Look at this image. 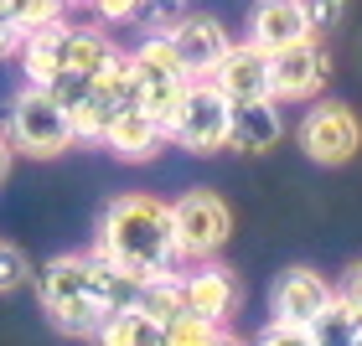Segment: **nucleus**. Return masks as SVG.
<instances>
[{"mask_svg":"<svg viewBox=\"0 0 362 346\" xmlns=\"http://www.w3.org/2000/svg\"><path fill=\"white\" fill-rule=\"evenodd\" d=\"M341 6H347V0H305V16H310V26H316V31H326L341 16Z\"/></svg>","mask_w":362,"mask_h":346,"instance_id":"obj_26","label":"nucleus"},{"mask_svg":"<svg viewBox=\"0 0 362 346\" xmlns=\"http://www.w3.org/2000/svg\"><path fill=\"white\" fill-rule=\"evenodd\" d=\"M316 37V26H310L305 16V0H254L249 11V42L259 52H285L295 42H310Z\"/></svg>","mask_w":362,"mask_h":346,"instance_id":"obj_14","label":"nucleus"},{"mask_svg":"<svg viewBox=\"0 0 362 346\" xmlns=\"http://www.w3.org/2000/svg\"><path fill=\"white\" fill-rule=\"evenodd\" d=\"M129 62H135V83H140L145 114H151V119H160V124H171V114L181 109V98H187L192 78H187V68L176 62L166 31H151V37L129 52Z\"/></svg>","mask_w":362,"mask_h":346,"instance_id":"obj_6","label":"nucleus"},{"mask_svg":"<svg viewBox=\"0 0 362 346\" xmlns=\"http://www.w3.org/2000/svg\"><path fill=\"white\" fill-rule=\"evenodd\" d=\"M171 227H176V249L187 263H207L223 253V243L233 238V207L218 191L197 186L171 202Z\"/></svg>","mask_w":362,"mask_h":346,"instance_id":"obj_5","label":"nucleus"},{"mask_svg":"<svg viewBox=\"0 0 362 346\" xmlns=\"http://www.w3.org/2000/svg\"><path fill=\"white\" fill-rule=\"evenodd\" d=\"M62 6L68 0H0V16L16 26V31H42V26H57L62 21Z\"/></svg>","mask_w":362,"mask_h":346,"instance_id":"obj_21","label":"nucleus"},{"mask_svg":"<svg viewBox=\"0 0 362 346\" xmlns=\"http://www.w3.org/2000/svg\"><path fill=\"white\" fill-rule=\"evenodd\" d=\"M285 140V119H279V104L264 98V104H233V129H228V150L243 155H264Z\"/></svg>","mask_w":362,"mask_h":346,"instance_id":"obj_15","label":"nucleus"},{"mask_svg":"<svg viewBox=\"0 0 362 346\" xmlns=\"http://www.w3.org/2000/svg\"><path fill=\"white\" fill-rule=\"evenodd\" d=\"M37 294H42L47 321H52L62 336H78V341L98 336L104 310H98V300H93V263H88V253L47 258L42 274H37Z\"/></svg>","mask_w":362,"mask_h":346,"instance_id":"obj_3","label":"nucleus"},{"mask_svg":"<svg viewBox=\"0 0 362 346\" xmlns=\"http://www.w3.org/2000/svg\"><path fill=\"white\" fill-rule=\"evenodd\" d=\"M104 145H109V150L119 155V160H129V166H145V160H156V155H160V145H166V124L151 119L145 109H135V114H124V119H114V124H109Z\"/></svg>","mask_w":362,"mask_h":346,"instance_id":"obj_16","label":"nucleus"},{"mask_svg":"<svg viewBox=\"0 0 362 346\" xmlns=\"http://www.w3.org/2000/svg\"><path fill=\"white\" fill-rule=\"evenodd\" d=\"M88 6L98 11V21H135L145 11V0H88Z\"/></svg>","mask_w":362,"mask_h":346,"instance_id":"obj_25","label":"nucleus"},{"mask_svg":"<svg viewBox=\"0 0 362 346\" xmlns=\"http://www.w3.org/2000/svg\"><path fill=\"white\" fill-rule=\"evenodd\" d=\"M37 279V269H31V258L16 249V243H6L0 238V294H11V290H21V285H31Z\"/></svg>","mask_w":362,"mask_h":346,"instance_id":"obj_22","label":"nucleus"},{"mask_svg":"<svg viewBox=\"0 0 362 346\" xmlns=\"http://www.w3.org/2000/svg\"><path fill=\"white\" fill-rule=\"evenodd\" d=\"M166 42H171V52H176L181 68H187L192 83L212 78V68H218L228 57V47H233V37H228V26L218 16H176L166 26Z\"/></svg>","mask_w":362,"mask_h":346,"instance_id":"obj_11","label":"nucleus"},{"mask_svg":"<svg viewBox=\"0 0 362 346\" xmlns=\"http://www.w3.org/2000/svg\"><path fill=\"white\" fill-rule=\"evenodd\" d=\"M332 78V52L310 37V42H295L285 52L269 57V83H274V104H305L316 98Z\"/></svg>","mask_w":362,"mask_h":346,"instance_id":"obj_10","label":"nucleus"},{"mask_svg":"<svg viewBox=\"0 0 362 346\" xmlns=\"http://www.w3.org/2000/svg\"><path fill=\"white\" fill-rule=\"evenodd\" d=\"M337 300L352 305V310H362V258L341 269V279H337Z\"/></svg>","mask_w":362,"mask_h":346,"instance_id":"obj_24","label":"nucleus"},{"mask_svg":"<svg viewBox=\"0 0 362 346\" xmlns=\"http://www.w3.org/2000/svg\"><path fill=\"white\" fill-rule=\"evenodd\" d=\"M332 300H337V285H332V279L316 274V269H305V263H295V269H285V274L274 279V290H269V316L285 321V326H310Z\"/></svg>","mask_w":362,"mask_h":346,"instance_id":"obj_12","label":"nucleus"},{"mask_svg":"<svg viewBox=\"0 0 362 346\" xmlns=\"http://www.w3.org/2000/svg\"><path fill=\"white\" fill-rule=\"evenodd\" d=\"M305 331H310V341H316V346H357V341H362V310L332 300L316 321L305 326Z\"/></svg>","mask_w":362,"mask_h":346,"instance_id":"obj_19","label":"nucleus"},{"mask_svg":"<svg viewBox=\"0 0 362 346\" xmlns=\"http://www.w3.org/2000/svg\"><path fill=\"white\" fill-rule=\"evenodd\" d=\"M11 155H16V150H11V140L0 135V181H6V171H11Z\"/></svg>","mask_w":362,"mask_h":346,"instance_id":"obj_30","label":"nucleus"},{"mask_svg":"<svg viewBox=\"0 0 362 346\" xmlns=\"http://www.w3.org/2000/svg\"><path fill=\"white\" fill-rule=\"evenodd\" d=\"M26 47V31H16L6 16H0V57H11V52H21Z\"/></svg>","mask_w":362,"mask_h":346,"instance_id":"obj_27","label":"nucleus"},{"mask_svg":"<svg viewBox=\"0 0 362 346\" xmlns=\"http://www.w3.org/2000/svg\"><path fill=\"white\" fill-rule=\"evenodd\" d=\"M357 346H362V341H357Z\"/></svg>","mask_w":362,"mask_h":346,"instance_id":"obj_31","label":"nucleus"},{"mask_svg":"<svg viewBox=\"0 0 362 346\" xmlns=\"http://www.w3.org/2000/svg\"><path fill=\"white\" fill-rule=\"evenodd\" d=\"M140 310L171 331V326H176L181 316H187V294H181V274H171V279H151V285L140 290Z\"/></svg>","mask_w":362,"mask_h":346,"instance_id":"obj_20","label":"nucleus"},{"mask_svg":"<svg viewBox=\"0 0 362 346\" xmlns=\"http://www.w3.org/2000/svg\"><path fill=\"white\" fill-rule=\"evenodd\" d=\"M254 346H316V341H310V331H305V326H285V321H269L264 331L254 336Z\"/></svg>","mask_w":362,"mask_h":346,"instance_id":"obj_23","label":"nucleus"},{"mask_svg":"<svg viewBox=\"0 0 362 346\" xmlns=\"http://www.w3.org/2000/svg\"><path fill=\"white\" fill-rule=\"evenodd\" d=\"M228 129H233V104L202 78V83L187 88L181 109L171 114L166 140H176L181 150H192V155H212V150H228Z\"/></svg>","mask_w":362,"mask_h":346,"instance_id":"obj_7","label":"nucleus"},{"mask_svg":"<svg viewBox=\"0 0 362 346\" xmlns=\"http://www.w3.org/2000/svg\"><path fill=\"white\" fill-rule=\"evenodd\" d=\"M181 294H187V316L207 321V326H228L243 305V279L228 263L207 258L197 269H181Z\"/></svg>","mask_w":362,"mask_h":346,"instance_id":"obj_9","label":"nucleus"},{"mask_svg":"<svg viewBox=\"0 0 362 346\" xmlns=\"http://www.w3.org/2000/svg\"><path fill=\"white\" fill-rule=\"evenodd\" d=\"M6 140L11 150H21L31 160H57L62 150L78 145V129H73V114L57 104L47 88H21L11 104V124H6Z\"/></svg>","mask_w":362,"mask_h":346,"instance_id":"obj_4","label":"nucleus"},{"mask_svg":"<svg viewBox=\"0 0 362 346\" xmlns=\"http://www.w3.org/2000/svg\"><path fill=\"white\" fill-rule=\"evenodd\" d=\"M207 83L218 88L228 104H264V98H274V83H269V52H259L254 42H233V47H228V57L212 68Z\"/></svg>","mask_w":362,"mask_h":346,"instance_id":"obj_13","label":"nucleus"},{"mask_svg":"<svg viewBox=\"0 0 362 346\" xmlns=\"http://www.w3.org/2000/svg\"><path fill=\"white\" fill-rule=\"evenodd\" d=\"M93 253H104L109 263H119L124 274H135L140 285L151 279L181 274V249H176V227H171V202H156L145 191L114 196L98 217V243Z\"/></svg>","mask_w":362,"mask_h":346,"instance_id":"obj_1","label":"nucleus"},{"mask_svg":"<svg viewBox=\"0 0 362 346\" xmlns=\"http://www.w3.org/2000/svg\"><path fill=\"white\" fill-rule=\"evenodd\" d=\"M145 6L156 11V21H166V26H171L176 16H181V6H187V0H145Z\"/></svg>","mask_w":362,"mask_h":346,"instance_id":"obj_28","label":"nucleus"},{"mask_svg":"<svg viewBox=\"0 0 362 346\" xmlns=\"http://www.w3.org/2000/svg\"><path fill=\"white\" fill-rule=\"evenodd\" d=\"M295 140H300V150L316 160V166H347L362 150V119L347 104H337V98H321L316 109H305Z\"/></svg>","mask_w":362,"mask_h":346,"instance_id":"obj_8","label":"nucleus"},{"mask_svg":"<svg viewBox=\"0 0 362 346\" xmlns=\"http://www.w3.org/2000/svg\"><path fill=\"white\" fill-rule=\"evenodd\" d=\"M114 57H119V47H114L104 31H93V26H68V21L31 31L26 47H21V62H26L31 88L52 83V78H62V73L98 78Z\"/></svg>","mask_w":362,"mask_h":346,"instance_id":"obj_2","label":"nucleus"},{"mask_svg":"<svg viewBox=\"0 0 362 346\" xmlns=\"http://www.w3.org/2000/svg\"><path fill=\"white\" fill-rule=\"evenodd\" d=\"M202 346H249V341H243V336H233V331H228V326H218V331H212Z\"/></svg>","mask_w":362,"mask_h":346,"instance_id":"obj_29","label":"nucleus"},{"mask_svg":"<svg viewBox=\"0 0 362 346\" xmlns=\"http://www.w3.org/2000/svg\"><path fill=\"white\" fill-rule=\"evenodd\" d=\"M98 346H176L171 331L160 321H151L145 310H124V316H109L98 326Z\"/></svg>","mask_w":362,"mask_h":346,"instance_id":"obj_18","label":"nucleus"},{"mask_svg":"<svg viewBox=\"0 0 362 346\" xmlns=\"http://www.w3.org/2000/svg\"><path fill=\"white\" fill-rule=\"evenodd\" d=\"M88 263H93V300H98V310H104V321L109 316H124V310H140V279L135 274H124L119 263H109L104 253H88Z\"/></svg>","mask_w":362,"mask_h":346,"instance_id":"obj_17","label":"nucleus"}]
</instances>
